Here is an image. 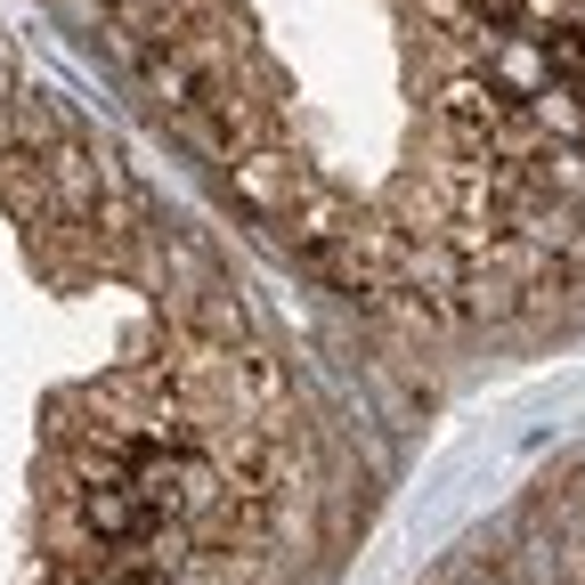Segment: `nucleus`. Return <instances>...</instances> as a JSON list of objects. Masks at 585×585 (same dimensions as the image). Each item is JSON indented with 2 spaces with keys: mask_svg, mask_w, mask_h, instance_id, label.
I'll use <instances>...</instances> for the list:
<instances>
[{
  "mask_svg": "<svg viewBox=\"0 0 585 585\" xmlns=\"http://www.w3.org/2000/svg\"><path fill=\"white\" fill-rule=\"evenodd\" d=\"M139 81V98L203 163L228 155L244 90L268 41L244 187L268 163L285 74V25H366L383 33L390 114L407 163V253L415 325L479 333L545 318L585 292V0H66Z\"/></svg>",
  "mask_w": 585,
  "mask_h": 585,
  "instance_id": "f257e3e1",
  "label": "nucleus"
}]
</instances>
